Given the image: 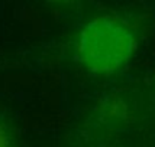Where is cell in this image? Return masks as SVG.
Here are the masks:
<instances>
[{
  "label": "cell",
  "mask_w": 155,
  "mask_h": 147,
  "mask_svg": "<svg viewBox=\"0 0 155 147\" xmlns=\"http://www.w3.org/2000/svg\"><path fill=\"white\" fill-rule=\"evenodd\" d=\"M136 49L138 39L132 27L116 17L100 16L80 29L74 55L86 71L107 75L128 65Z\"/></svg>",
  "instance_id": "6da1fadb"
},
{
  "label": "cell",
  "mask_w": 155,
  "mask_h": 147,
  "mask_svg": "<svg viewBox=\"0 0 155 147\" xmlns=\"http://www.w3.org/2000/svg\"><path fill=\"white\" fill-rule=\"evenodd\" d=\"M54 2H70V0H54Z\"/></svg>",
  "instance_id": "7a4b0ae2"
}]
</instances>
